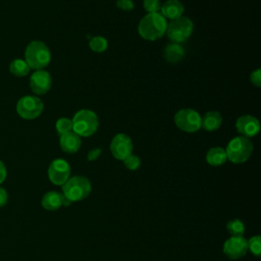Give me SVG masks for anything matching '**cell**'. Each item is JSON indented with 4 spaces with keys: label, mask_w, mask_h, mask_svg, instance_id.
I'll return each mask as SVG.
<instances>
[{
    "label": "cell",
    "mask_w": 261,
    "mask_h": 261,
    "mask_svg": "<svg viewBox=\"0 0 261 261\" xmlns=\"http://www.w3.org/2000/svg\"><path fill=\"white\" fill-rule=\"evenodd\" d=\"M166 27V18L159 12L147 13L138 24V33L147 41H155L165 34Z\"/></svg>",
    "instance_id": "1"
},
{
    "label": "cell",
    "mask_w": 261,
    "mask_h": 261,
    "mask_svg": "<svg viewBox=\"0 0 261 261\" xmlns=\"http://www.w3.org/2000/svg\"><path fill=\"white\" fill-rule=\"evenodd\" d=\"M25 62L30 68L36 70L46 67L51 60V52L48 46L41 41H32L24 51Z\"/></svg>",
    "instance_id": "2"
},
{
    "label": "cell",
    "mask_w": 261,
    "mask_h": 261,
    "mask_svg": "<svg viewBox=\"0 0 261 261\" xmlns=\"http://www.w3.org/2000/svg\"><path fill=\"white\" fill-rule=\"evenodd\" d=\"M72 121V132L80 137H90L96 133L99 126V119L97 114L90 109L79 110Z\"/></svg>",
    "instance_id": "3"
},
{
    "label": "cell",
    "mask_w": 261,
    "mask_h": 261,
    "mask_svg": "<svg viewBox=\"0 0 261 261\" xmlns=\"http://www.w3.org/2000/svg\"><path fill=\"white\" fill-rule=\"evenodd\" d=\"M92 191L90 180L82 175L69 177L62 185V195L70 202H77L86 199Z\"/></svg>",
    "instance_id": "4"
},
{
    "label": "cell",
    "mask_w": 261,
    "mask_h": 261,
    "mask_svg": "<svg viewBox=\"0 0 261 261\" xmlns=\"http://www.w3.org/2000/svg\"><path fill=\"white\" fill-rule=\"evenodd\" d=\"M253 148L254 147L250 139L239 136L231 139L224 150L227 160L234 164H241L250 158L253 152Z\"/></svg>",
    "instance_id": "5"
},
{
    "label": "cell",
    "mask_w": 261,
    "mask_h": 261,
    "mask_svg": "<svg viewBox=\"0 0 261 261\" xmlns=\"http://www.w3.org/2000/svg\"><path fill=\"white\" fill-rule=\"evenodd\" d=\"M193 21L186 16L172 19L167 23L166 32L168 39L172 43H181L186 41L193 33Z\"/></svg>",
    "instance_id": "6"
},
{
    "label": "cell",
    "mask_w": 261,
    "mask_h": 261,
    "mask_svg": "<svg viewBox=\"0 0 261 261\" xmlns=\"http://www.w3.org/2000/svg\"><path fill=\"white\" fill-rule=\"evenodd\" d=\"M201 115L192 108H184L178 110L174 115L175 125L182 132L195 133L201 128Z\"/></svg>",
    "instance_id": "7"
},
{
    "label": "cell",
    "mask_w": 261,
    "mask_h": 261,
    "mask_svg": "<svg viewBox=\"0 0 261 261\" xmlns=\"http://www.w3.org/2000/svg\"><path fill=\"white\" fill-rule=\"evenodd\" d=\"M44 105L36 96H23L16 104V111L23 119H35L43 112Z\"/></svg>",
    "instance_id": "8"
},
{
    "label": "cell",
    "mask_w": 261,
    "mask_h": 261,
    "mask_svg": "<svg viewBox=\"0 0 261 261\" xmlns=\"http://www.w3.org/2000/svg\"><path fill=\"white\" fill-rule=\"evenodd\" d=\"M48 177L56 186H62L70 177V166L61 158L54 159L48 167Z\"/></svg>",
    "instance_id": "9"
},
{
    "label": "cell",
    "mask_w": 261,
    "mask_h": 261,
    "mask_svg": "<svg viewBox=\"0 0 261 261\" xmlns=\"http://www.w3.org/2000/svg\"><path fill=\"white\" fill-rule=\"evenodd\" d=\"M110 151L115 159L124 160L133 152L132 139L125 134H117L110 143Z\"/></svg>",
    "instance_id": "10"
},
{
    "label": "cell",
    "mask_w": 261,
    "mask_h": 261,
    "mask_svg": "<svg viewBox=\"0 0 261 261\" xmlns=\"http://www.w3.org/2000/svg\"><path fill=\"white\" fill-rule=\"evenodd\" d=\"M222 251L231 260L240 259L248 252L247 240L244 237H230L224 242Z\"/></svg>",
    "instance_id": "11"
},
{
    "label": "cell",
    "mask_w": 261,
    "mask_h": 261,
    "mask_svg": "<svg viewBox=\"0 0 261 261\" xmlns=\"http://www.w3.org/2000/svg\"><path fill=\"white\" fill-rule=\"evenodd\" d=\"M52 85V79L48 71L39 69L36 70L30 77L31 90L37 95L46 94Z\"/></svg>",
    "instance_id": "12"
},
{
    "label": "cell",
    "mask_w": 261,
    "mask_h": 261,
    "mask_svg": "<svg viewBox=\"0 0 261 261\" xmlns=\"http://www.w3.org/2000/svg\"><path fill=\"white\" fill-rule=\"evenodd\" d=\"M236 128L239 134L246 138L255 137L260 130L259 120L253 115H242L236 121Z\"/></svg>",
    "instance_id": "13"
},
{
    "label": "cell",
    "mask_w": 261,
    "mask_h": 261,
    "mask_svg": "<svg viewBox=\"0 0 261 261\" xmlns=\"http://www.w3.org/2000/svg\"><path fill=\"white\" fill-rule=\"evenodd\" d=\"M160 14L164 18H168L170 20L178 18L182 16V13L185 11V7L182 3L178 0H167L163 4H161Z\"/></svg>",
    "instance_id": "14"
},
{
    "label": "cell",
    "mask_w": 261,
    "mask_h": 261,
    "mask_svg": "<svg viewBox=\"0 0 261 261\" xmlns=\"http://www.w3.org/2000/svg\"><path fill=\"white\" fill-rule=\"evenodd\" d=\"M59 145L62 151L68 154H73L79 151V149L82 146L81 137L77 136L72 130L66 134H63L60 136L59 139Z\"/></svg>",
    "instance_id": "15"
},
{
    "label": "cell",
    "mask_w": 261,
    "mask_h": 261,
    "mask_svg": "<svg viewBox=\"0 0 261 261\" xmlns=\"http://www.w3.org/2000/svg\"><path fill=\"white\" fill-rule=\"evenodd\" d=\"M222 123V116L218 111H208L201 119V127L205 130L213 132L220 127Z\"/></svg>",
    "instance_id": "16"
},
{
    "label": "cell",
    "mask_w": 261,
    "mask_h": 261,
    "mask_svg": "<svg viewBox=\"0 0 261 261\" xmlns=\"http://www.w3.org/2000/svg\"><path fill=\"white\" fill-rule=\"evenodd\" d=\"M185 55L184 48L178 43H169L163 50V57L169 63H177Z\"/></svg>",
    "instance_id": "17"
},
{
    "label": "cell",
    "mask_w": 261,
    "mask_h": 261,
    "mask_svg": "<svg viewBox=\"0 0 261 261\" xmlns=\"http://www.w3.org/2000/svg\"><path fill=\"white\" fill-rule=\"evenodd\" d=\"M42 206L49 211H55L62 206L63 195L58 192H48L42 198Z\"/></svg>",
    "instance_id": "18"
},
{
    "label": "cell",
    "mask_w": 261,
    "mask_h": 261,
    "mask_svg": "<svg viewBox=\"0 0 261 261\" xmlns=\"http://www.w3.org/2000/svg\"><path fill=\"white\" fill-rule=\"evenodd\" d=\"M227 160L226 153L223 148L213 147L208 150L206 154V161L211 166H220Z\"/></svg>",
    "instance_id": "19"
},
{
    "label": "cell",
    "mask_w": 261,
    "mask_h": 261,
    "mask_svg": "<svg viewBox=\"0 0 261 261\" xmlns=\"http://www.w3.org/2000/svg\"><path fill=\"white\" fill-rule=\"evenodd\" d=\"M9 71L15 76H24L30 71V66L22 59H14L9 64Z\"/></svg>",
    "instance_id": "20"
},
{
    "label": "cell",
    "mask_w": 261,
    "mask_h": 261,
    "mask_svg": "<svg viewBox=\"0 0 261 261\" xmlns=\"http://www.w3.org/2000/svg\"><path fill=\"white\" fill-rule=\"evenodd\" d=\"M226 229L231 237H243L246 228L242 220L231 219L226 223Z\"/></svg>",
    "instance_id": "21"
},
{
    "label": "cell",
    "mask_w": 261,
    "mask_h": 261,
    "mask_svg": "<svg viewBox=\"0 0 261 261\" xmlns=\"http://www.w3.org/2000/svg\"><path fill=\"white\" fill-rule=\"evenodd\" d=\"M89 47L91 48L92 51H94L96 53H102L107 49L108 42L104 37L96 36L90 40Z\"/></svg>",
    "instance_id": "22"
},
{
    "label": "cell",
    "mask_w": 261,
    "mask_h": 261,
    "mask_svg": "<svg viewBox=\"0 0 261 261\" xmlns=\"http://www.w3.org/2000/svg\"><path fill=\"white\" fill-rule=\"evenodd\" d=\"M55 128L59 136L69 133L72 130V121L68 117H60L55 123Z\"/></svg>",
    "instance_id": "23"
},
{
    "label": "cell",
    "mask_w": 261,
    "mask_h": 261,
    "mask_svg": "<svg viewBox=\"0 0 261 261\" xmlns=\"http://www.w3.org/2000/svg\"><path fill=\"white\" fill-rule=\"evenodd\" d=\"M248 243V250H250V252L255 255V256H260L261 255V239L260 236H254L252 237L249 241H247Z\"/></svg>",
    "instance_id": "24"
},
{
    "label": "cell",
    "mask_w": 261,
    "mask_h": 261,
    "mask_svg": "<svg viewBox=\"0 0 261 261\" xmlns=\"http://www.w3.org/2000/svg\"><path fill=\"white\" fill-rule=\"evenodd\" d=\"M124 166L129 170H137L141 166V159L134 154L128 155L124 160H122Z\"/></svg>",
    "instance_id": "25"
},
{
    "label": "cell",
    "mask_w": 261,
    "mask_h": 261,
    "mask_svg": "<svg viewBox=\"0 0 261 261\" xmlns=\"http://www.w3.org/2000/svg\"><path fill=\"white\" fill-rule=\"evenodd\" d=\"M143 6L148 13H154L160 10L161 2L160 0H144Z\"/></svg>",
    "instance_id": "26"
},
{
    "label": "cell",
    "mask_w": 261,
    "mask_h": 261,
    "mask_svg": "<svg viewBox=\"0 0 261 261\" xmlns=\"http://www.w3.org/2000/svg\"><path fill=\"white\" fill-rule=\"evenodd\" d=\"M116 6L124 11H130L135 7V3L133 0H117Z\"/></svg>",
    "instance_id": "27"
},
{
    "label": "cell",
    "mask_w": 261,
    "mask_h": 261,
    "mask_svg": "<svg viewBox=\"0 0 261 261\" xmlns=\"http://www.w3.org/2000/svg\"><path fill=\"white\" fill-rule=\"evenodd\" d=\"M250 81L257 88H259L261 86V69L260 68H257L256 70H254L251 73Z\"/></svg>",
    "instance_id": "28"
},
{
    "label": "cell",
    "mask_w": 261,
    "mask_h": 261,
    "mask_svg": "<svg viewBox=\"0 0 261 261\" xmlns=\"http://www.w3.org/2000/svg\"><path fill=\"white\" fill-rule=\"evenodd\" d=\"M102 153V149L101 148H94L92 150H90L88 152V155H87V160L88 161H94L96 160Z\"/></svg>",
    "instance_id": "29"
},
{
    "label": "cell",
    "mask_w": 261,
    "mask_h": 261,
    "mask_svg": "<svg viewBox=\"0 0 261 261\" xmlns=\"http://www.w3.org/2000/svg\"><path fill=\"white\" fill-rule=\"evenodd\" d=\"M7 199H8L7 192L0 187V207H3L7 203Z\"/></svg>",
    "instance_id": "30"
},
{
    "label": "cell",
    "mask_w": 261,
    "mask_h": 261,
    "mask_svg": "<svg viewBox=\"0 0 261 261\" xmlns=\"http://www.w3.org/2000/svg\"><path fill=\"white\" fill-rule=\"evenodd\" d=\"M6 173H7L6 167H5L4 163L0 160V184H2V182L5 180V178H6Z\"/></svg>",
    "instance_id": "31"
}]
</instances>
